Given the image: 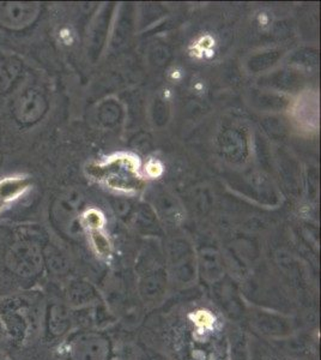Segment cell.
I'll use <instances>...</instances> for the list:
<instances>
[{
	"instance_id": "7",
	"label": "cell",
	"mask_w": 321,
	"mask_h": 360,
	"mask_svg": "<svg viewBox=\"0 0 321 360\" xmlns=\"http://www.w3.org/2000/svg\"><path fill=\"white\" fill-rule=\"evenodd\" d=\"M273 360H276V359H273Z\"/></svg>"
},
{
	"instance_id": "6",
	"label": "cell",
	"mask_w": 321,
	"mask_h": 360,
	"mask_svg": "<svg viewBox=\"0 0 321 360\" xmlns=\"http://www.w3.org/2000/svg\"><path fill=\"white\" fill-rule=\"evenodd\" d=\"M249 360H266L265 359L264 354L263 352H261L258 348H254L253 349V352L251 353V356H249Z\"/></svg>"
},
{
	"instance_id": "2",
	"label": "cell",
	"mask_w": 321,
	"mask_h": 360,
	"mask_svg": "<svg viewBox=\"0 0 321 360\" xmlns=\"http://www.w3.org/2000/svg\"><path fill=\"white\" fill-rule=\"evenodd\" d=\"M251 324L261 334L273 338H284L293 332V322L290 319L263 310L251 312Z\"/></svg>"
},
{
	"instance_id": "4",
	"label": "cell",
	"mask_w": 321,
	"mask_h": 360,
	"mask_svg": "<svg viewBox=\"0 0 321 360\" xmlns=\"http://www.w3.org/2000/svg\"><path fill=\"white\" fill-rule=\"evenodd\" d=\"M30 181L25 178H8L0 181V201L3 203L15 200L29 188Z\"/></svg>"
},
{
	"instance_id": "3",
	"label": "cell",
	"mask_w": 321,
	"mask_h": 360,
	"mask_svg": "<svg viewBox=\"0 0 321 360\" xmlns=\"http://www.w3.org/2000/svg\"><path fill=\"white\" fill-rule=\"evenodd\" d=\"M139 295L145 304L159 303L166 295L167 276L164 271L152 270L139 280Z\"/></svg>"
},
{
	"instance_id": "1",
	"label": "cell",
	"mask_w": 321,
	"mask_h": 360,
	"mask_svg": "<svg viewBox=\"0 0 321 360\" xmlns=\"http://www.w3.org/2000/svg\"><path fill=\"white\" fill-rule=\"evenodd\" d=\"M76 360H110L112 344L102 333H88L76 340Z\"/></svg>"
},
{
	"instance_id": "5",
	"label": "cell",
	"mask_w": 321,
	"mask_h": 360,
	"mask_svg": "<svg viewBox=\"0 0 321 360\" xmlns=\"http://www.w3.org/2000/svg\"><path fill=\"white\" fill-rule=\"evenodd\" d=\"M249 348L244 333H232V360H249Z\"/></svg>"
}]
</instances>
